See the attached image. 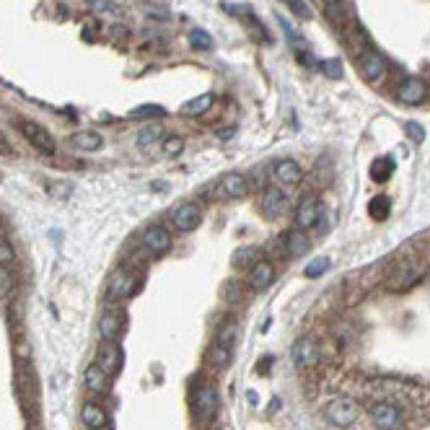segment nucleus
<instances>
[{"instance_id": "nucleus-1", "label": "nucleus", "mask_w": 430, "mask_h": 430, "mask_svg": "<svg viewBox=\"0 0 430 430\" xmlns=\"http://www.w3.org/2000/svg\"><path fill=\"white\" fill-rule=\"evenodd\" d=\"M425 270H428V262L422 254H399L394 259V267L386 275V291L392 293H404L415 285L420 283L425 277Z\"/></svg>"}, {"instance_id": "nucleus-2", "label": "nucleus", "mask_w": 430, "mask_h": 430, "mask_svg": "<svg viewBox=\"0 0 430 430\" xmlns=\"http://www.w3.org/2000/svg\"><path fill=\"white\" fill-rule=\"evenodd\" d=\"M218 389L213 384H197L192 392V417L200 425H210L218 415Z\"/></svg>"}, {"instance_id": "nucleus-3", "label": "nucleus", "mask_w": 430, "mask_h": 430, "mask_svg": "<svg viewBox=\"0 0 430 430\" xmlns=\"http://www.w3.org/2000/svg\"><path fill=\"white\" fill-rule=\"evenodd\" d=\"M143 285V275L140 270L130 265H119L109 277V295L112 298H132Z\"/></svg>"}, {"instance_id": "nucleus-4", "label": "nucleus", "mask_w": 430, "mask_h": 430, "mask_svg": "<svg viewBox=\"0 0 430 430\" xmlns=\"http://www.w3.org/2000/svg\"><path fill=\"white\" fill-rule=\"evenodd\" d=\"M368 417L378 430H399L404 425V412L392 402H374L368 407Z\"/></svg>"}, {"instance_id": "nucleus-5", "label": "nucleus", "mask_w": 430, "mask_h": 430, "mask_svg": "<svg viewBox=\"0 0 430 430\" xmlns=\"http://www.w3.org/2000/svg\"><path fill=\"white\" fill-rule=\"evenodd\" d=\"M169 220H171V226H174L179 233H190V231H194L202 223L200 205H197V202H192V200H182L179 205H174V208H171V213H169Z\"/></svg>"}, {"instance_id": "nucleus-6", "label": "nucleus", "mask_w": 430, "mask_h": 430, "mask_svg": "<svg viewBox=\"0 0 430 430\" xmlns=\"http://www.w3.org/2000/svg\"><path fill=\"white\" fill-rule=\"evenodd\" d=\"M358 415H360V407H358L353 399H345V397L332 399V402L324 407V417H327V422H332L335 428H350V425L358 420Z\"/></svg>"}, {"instance_id": "nucleus-7", "label": "nucleus", "mask_w": 430, "mask_h": 430, "mask_svg": "<svg viewBox=\"0 0 430 430\" xmlns=\"http://www.w3.org/2000/svg\"><path fill=\"white\" fill-rule=\"evenodd\" d=\"M140 241H143V249H146L151 256H164L171 252V247H174V236H171V231L166 229V226H161V223L148 226Z\"/></svg>"}, {"instance_id": "nucleus-8", "label": "nucleus", "mask_w": 430, "mask_h": 430, "mask_svg": "<svg viewBox=\"0 0 430 430\" xmlns=\"http://www.w3.org/2000/svg\"><path fill=\"white\" fill-rule=\"evenodd\" d=\"M259 210L270 220L283 218L291 210V197L283 190H277V187H267L265 192H262V197H259Z\"/></svg>"}, {"instance_id": "nucleus-9", "label": "nucleus", "mask_w": 430, "mask_h": 430, "mask_svg": "<svg viewBox=\"0 0 430 430\" xmlns=\"http://www.w3.org/2000/svg\"><path fill=\"white\" fill-rule=\"evenodd\" d=\"M19 130H21V135L26 137L29 143L37 148L39 153H45V156H52V153L57 151L55 137L49 135V132H47L42 125H37V122H31V119H21Z\"/></svg>"}, {"instance_id": "nucleus-10", "label": "nucleus", "mask_w": 430, "mask_h": 430, "mask_svg": "<svg viewBox=\"0 0 430 430\" xmlns=\"http://www.w3.org/2000/svg\"><path fill=\"white\" fill-rule=\"evenodd\" d=\"M358 68H360V75L368 83H378L386 75V70H389V63H386V57L381 52H376V49L368 47V49H363L358 55Z\"/></svg>"}, {"instance_id": "nucleus-11", "label": "nucleus", "mask_w": 430, "mask_h": 430, "mask_svg": "<svg viewBox=\"0 0 430 430\" xmlns=\"http://www.w3.org/2000/svg\"><path fill=\"white\" fill-rule=\"evenodd\" d=\"M215 197L218 200H238V197H244L249 192V182L244 174H238V171H226V174L220 176L218 182H215Z\"/></svg>"}, {"instance_id": "nucleus-12", "label": "nucleus", "mask_w": 430, "mask_h": 430, "mask_svg": "<svg viewBox=\"0 0 430 430\" xmlns=\"http://www.w3.org/2000/svg\"><path fill=\"white\" fill-rule=\"evenodd\" d=\"M319 215H321L319 197H316V194H306V197L298 202V208H295L293 226L298 231H309V229H314V226L319 223Z\"/></svg>"}, {"instance_id": "nucleus-13", "label": "nucleus", "mask_w": 430, "mask_h": 430, "mask_svg": "<svg viewBox=\"0 0 430 430\" xmlns=\"http://www.w3.org/2000/svg\"><path fill=\"white\" fill-rule=\"evenodd\" d=\"M397 99L407 104V107H417L428 99V83L420 75H407L399 86H397Z\"/></svg>"}, {"instance_id": "nucleus-14", "label": "nucleus", "mask_w": 430, "mask_h": 430, "mask_svg": "<svg viewBox=\"0 0 430 430\" xmlns=\"http://www.w3.org/2000/svg\"><path fill=\"white\" fill-rule=\"evenodd\" d=\"M247 283L252 291H256V293L267 291V288L275 283V265L270 259H256L254 265L247 270Z\"/></svg>"}, {"instance_id": "nucleus-15", "label": "nucleus", "mask_w": 430, "mask_h": 430, "mask_svg": "<svg viewBox=\"0 0 430 430\" xmlns=\"http://www.w3.org/2000/svg\"><path fill=\"white\" fill-rule=\"evenodd\" d=\"M122 360H125V353L119 348V342H101L96 350V366H101L109 376L122 368Z\"/></svg>"}, {"instance_id": "nucleus-16", "label": "nucleus", "mask_w": 430, "mask_h": 430, "mask_svg": "<svg viewBox=\"0 0 430 430\" xmlns=\"http://www.w3.org/2000/svg\"><path fill=\"white\" fill-rule=\"evenodd\" d=\"M125 332V314L122 312H104L99 319V335L104 342H117Z\"/></svg>"}, {"instance_id": "nucleus-17", "label": "nucleus", "mask_w": 430, "mask_h": 430, "mask_svg": "<svg viewBox=\"0 0 430 430\" xmlns=\"http://www.w3.org/2000/svg\"><path fill=\"white\" fill-rule=\"evenodd\" d=\"M272 176L280 187H295L303 179V171L301 166H298V161H293V158H280L272 166Z\"/></svg>"}, {"instance_id": "nucleus-18", "label": "nucleus", "mask_w": 430, "mask_h": 430, "mask_svg": "<svg viewBox=\"0 0 430 430\" xmlns=\"http://www.w3.org/2000/svg\"><path fill=\"white\" fill-rule=\"evenodd\" d=\"M283 249H285V256L288 259H298V256L309 254V249H312V241L306 236V231H288L283 236Z\"/></svg>"}, {"instance_id": "nucleus-19", "label": "nucleus", "mask_w": 430, "mask_h": 430, "mask_svg": "<svg viewBox=\"0 0 430 430\" xmlns=\"http://www.w3.org/2000/svg\"><path fill=\"white\" fill-rule=\"evenodd\" d=\"M83 386H86L91 394H107L112 386L109 374H107L101 366L91 363V366H86V371H83Z\"/></svg>"}, {"instance_id": "nucleus-20", "label": "nucleus", "mask_w": 430, "mask_h": 430, "mask_svg": "<svg viewBox=\"0 0 430 430\" xmlns=\"http://www.w3.org/2000/svg\"><path fill=\"white\" fill-rule=\"evenodd\" d=\"M81 422L89 430H104L109 425V412L104 410L99 402H86L81 407Z\"/></svg>"}, {"instance_id": "nucleus-21", "label": "nucleus", "mask_w": 430, "mask_h": 430, "mask_svg": "<svg viewBox=\"0 0 430 430\" xmlns=\"http://www.w3.org/2000/svg\"><path fill=\"white\" fill-rule=\"evenodd\" d=\"M293 360L298 368H309L319 363V345L314 339H298L293 345Z\"/></svg>"}, {"instance_id": "nucleus-22", "label": "nucleus", "mask_w": 430, "mask_h": 430, "mask_svg": "<svg viewBox=\"0 0 430 430\" xmlns=\"http://www.w3.org/2000/svg\"><path fill=\"white\" fill-rule=\"evenodd\" d=\"M213 104H215V93L213 91H205L200 96H194V99L184 101L182 104V114L184 117H202V114H208L213 109Z\"/></svg>"}, {"instance_id": "nucleus-23", "label": "nucleus", "mask_w": 430, "mask_h": 430, "mask_svg": "<svg viewBox=\"0 0 430 430\" xmlns=\"http://www.w3.org/2000/svg\"><path fill=\"white\" fill-rule=\"evenodd\" d=\"M70 146L75 151H83V153H91V151H99L104 146V137L99 132H93V130H81V132H75L70 137Z\"/></svg>"}, {"instance_id": "nucleus-24", "label": "nucleus", "mask_w": 430, "mask_h": 430, "mask_svg": "<svg viewBox=\"0 0 430 430\" xmlns=\"http://www.w3.org/2000/svg\"><path fill=\"white\" fill-rule=\"evenodd\" d=\"M164 137H166L164 125H158V122H151V125H146V128L137 132V148L148 151V148H153L156 143H161Z\"/></svg>"}, {"instance_id": "nucleus-25", "label": "nucleus", "mask_w": 430, "mask_h": 430, "mask_svg": "<svg viewBox=\"0 0 430 430\" xmlns=\"http://www.w3.org/2000/svg\"><path fill=\"white\" fill-rule=\"evenodd\" d=\"M345 42H348V47L355 52V55H360L363 49H368V34L366 29L360 26V24H350L348 29H345Z\"/></svg>"}, {"instance_id": "nucleus-26", "label": "nucleus", "mask_w": 430, "mask_h": 430, "mask_svg": "<svg viewBox=\"0 0 430 430\" xmlns=\"http://www.w3.org/2000/svg\"><path fill=\"white\" fill-rule=\"evenodd\" d=\"M231 355H233V350L226 348V345H218V342L208 350V360H210V366L218 368V371H226V368L231 366Z\"/></svg>"}, {"instance_id": "nucleus-27", "label": "nucleus", "mask_w": 430, "mask_h": 430, "mask_svg": "<svg viewBox=\"0 0 430 430\" xmlns=\"http://www.w3.org/2000/svg\"><path fill=\"white\" fill-rule=\"evenodd\" d=\"M187 42H190V47L197 49V52H210L213 49V37L205 31V29H190Z\"/></svg>"}, {"instance_id": "nucleus-28", "label": "nucleus", "mask_w": 430, "mask_h": 430, "mask_svg": "<svg viewBox=\"0 0 430 430\" xmlns=\"http://www.w3.org/2000/svg\"><path fill=\"white\" fill-rule=\"evenodd\" d=\"M389 213H392V200L386 197V194H378L374 200L368 202V215L376 220H384L389 218Z\"/></svg>"}, {"instance_id": "nucleus-29", "label": "nucleus", "mask_w": 430, "mask_h": 430, "mask_svg": "<svg viewBox=\"0 0 430 430\" xmlns=\"http://www.w3.org/2000/svg\"><path fill=\"white\" fill-rule=\"evenodd\" d=\"M392 174H394V161L392 158L389 156L376 158L374 166H371V179H374V182H386Z\"/></svg>"}, {"instance_id": "nucleus-30", "label": "nucleus", "mask_w": 430, "mask_h": 430, "mask_svg": "<svg viewBox=\"0 0 430 430\" xmlns=\"http://www.w3.org/2000/svg\"><path fill=\"white\" fill-rule=\"evenodd\" d=\"M321 8H324V16L332 21V24H337L342 26V16H345V3L342 0H319Z\"/></svg>"}, {"instance_id": "nucleus-31", "label": "nucleus", "mask_w": 430, "mask_h": 430, "mask_svg": "<svg viewBox=\"0 0 430 430\" xmlns=\"http://www.w3.org/2000/svg\"><path fill=\"white\" fill-rule=\"evenodd\" d=\"M166 109L161 104H140L135 109H130V119H156L164 117Z\"/></svg>"}, {"instance_id": "nucleus-32", "label": "nucleus", "mask_w": 430, "mask_h": 430, "mask_svg": "<svg viewBox=\"0 0 430 430\" xmlns=\"http://www.w3.org/2000/svg\"><path fill=\"white\" fill-rule=\"evenodd\" d=\"M256 256H259V252H256V247H241L233 252V259H231V265L233 267H252L256 262Z\"/></svg>"}, {"instance_id": "nucleus-33", "label": "nucleus", "mask_w": 430, "mask_h": 430, "mask_svg": "<svg viewBox=\"0 0 430 430\" xmlns=\"http://www.w3.org/2000/svg\"><path fill=\"white\" fill-rule=\"evenodd\" d=\"M236 335H238L236 321H226V324H223V327L218 330V335H215V342L233 350V345H236Z\"/></svg>"}, {"instance_id": "nucleus-34", "label": "nucleus", "mask_w": 430, "mask_h": 430, "mask_svg": "<svg viewBox=\"0 0 430 430\" xmlns=\"http://www.w3.org/2000/svg\"><path fill=\"white\" fill-rule=\"evenodd\" d=\"M161 151H164L166 156H179V153H182L184 151V137L182 135H174V132H171V135H166L164 140H161Z\"/></svg>"}, {"instance_id": "nucleus-35", "label": "nucleus", "mask_w": 430, "mask_h": 430, "mask_svg": "<svg viewBox=\"0 0 430 430\" xmlns=\"http://www.w3.org/2000/svg\"><path fill=\"white\" fill-rule=\"evenodd\" d=\"M319 70H321L324 75H327L330 81H339V78H342V60H339V57H330V60H321V63H319Z\"/></svg>"}, {"instance_id": "nucleus-36", "label": "nucleus", "mask_w": 430, "mask_h": 430, "mask_svg": "<svg viewBox=\"0 0 430 430\" xmlns=\"http://www.w3.org/2000/svg\"><path fill=\"white\" fill-rule=\"evenodd\" d=\"M13 262H16V249H13L8 238L0 233V267H10Z\"/></svg>"}, {"instance_id": "nucleus-37", "label": "nucleus", "mask_w": 430, "mask_h": 430, "mask_svg": "<svg viewBox=\"0 0 430 430\" xmlns=\"http://www.w3.org/2000/svg\"><path fill=\"white\" fill-rule=\"evenodd\" d=\"M330 270V259L327 256H319V259H314L312 265H306V270H303V275L309 277V280H314V277H319V275H324Z\"/></svg>"}, {"instance_id": "nucleus-38", "label": "nucleus", "mask_w": 430, "mask_h": 430, "mask_svg": "<svg viewBox=\"0 0 430 430\" xmlns=\"http://www.w3.org/2000/svg\"><path fill=\"white\" fill-rule=\"evenodd\" d=\"M280 3H283V6H288V8L293 10L295 16H298V19H312V8H309V6H306V3H303V0H280Z\"/></svg>"}, {"instance_id": "nucleus-39", "label": "nucleus", "mask_w": 430, "mask_h": 430, "mask_svg": "<svg viewBox=\"0 0 430 430\" xmlns=\"http://www.w3.org/2000/svg\"><path fill=\"white\" fill-rule=\"evenodd\" d=\"M404 132H407L410 140H415V143H422V140L428 137V132H425V128H422L420 122H407V125H404Z\"/></svg>"}, {"instance_id": "nucleus-40", "label": "nucleus", "mask_w": 430, "mask_h": 430, "mask_svg": "<svg viewBox=\"0 0 430 430\" xmlns=\"http://www.w3.org/2000/svg\"><path fill=\"white\" fill-rule=\"evenodd\" d=\"M109 37L114 39V42H125V39L130 37L128 26H122V24H114V26H109Z\"/></svg>"}, {"instance_id": "nucleus-41", "label": "nucleus", "mask_w": 430, "mask_h": 430, "mask_svg": "<svg viewBox=\"0 0 430 430\" xmlns=\"http://www.w3.org/2000/svg\"><path fill=\"white\" fill-rule=\"evenodd\" d=\"M86 3H89L93 10H99V13H104V10H117V6H114L112 0H86Z\"/></svg>"}, {"instance_id": "nucleus-42", "label": "nucleus", "mask_w": 430, "mask_h": 430, "mask_svg": "<svg viewBox=\"0 0 430 430\" xmlns=\"http://www.w3.org/2000/svg\"><path fill=\"white\" fill-rule=\"evenodd\" d=\"M13 153V148H10V143H8V137H6V132L0 130V156H10Z\"/></svg>"}, {"instance_id": "nucleus-43", "label": "nucleus", "mask_w": 430, "mask_h": 430, "mask_svg": "<svg viewBox=\"0 0 430 430\" xmlns=\"http://www.w3.org/2000/svg\"><path fill=\"white\" fill-rule=\"evenodd\" d=\"M233 135H236V128H223L218 132V140H223V143H226V140H231Z\"/></svg>"}]
</instances>
